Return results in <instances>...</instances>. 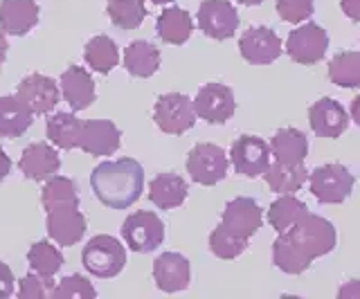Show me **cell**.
Returning <instances> with one entry per match:
<instances>
[{
    "mask_svg": "<svg viewBox=\"0 0 360 299\" xmlns=\"http://www.w3.org/2000/svg\"><path fill=\"white\" fill-rule=\"evenodd\" d=\"M124 68H127L131 77H138V79L153 77L158 68H160V50L149 41H133L124 50Z\"/></svg>",
    "mask_w": 360,
    "mask_h": 299,
    "instance_id": "484cf974",
    "label": "cell"
},
{
    "mask_svg": "<svg viewBox=\"0 0 360 299\" xmlns=\"http://www.w3.org/2000/svg\"><path fill=\"white\" fill-rule=\"evenodd\" d=\"M153 279L162 293H180L189 286L191 268L180 252H162L153 261Z\"/></svg>",
    "mask_w": 360,
    "mask_h": 299,
    "instance_id": "ac0fdd59",
    "label": "cell"
},
{
    "mask_svg": "<svg viewBox=\"0 0 360 299\" xmlns=\"http://www.w3.org/2000/svg\"><path fill=\"white\" fill-rule=\"evenodd\" d=\"M309 178L307 167L302 164H284V162H273L264 171V180L273 192L277 194H295L300 192L304 182Z\"/></svg>",
    "mask_w": 360,
    "mask_h": 299,
    "instance_id": "4316f807",
    "label": "cell"
},
{
    "mask_svg": "<svg viewBox=\"0 0 360 299\" xmlns=\"http://www.w3.org/2000/svg\"><path fill=\"white\" fill-rule=\"evenodd\" d=\"M122 239L133 252H153L165 241V223L153 212H135L122 223Z\"/></svg>",
    "mask_w": 360,
    "mask_h": 299,
    "instance_id": "52a82bcc",
    "label": "cell"
},
{
    "mask_svg": "<svg viewBox=\"0 0 360 299\" xmlns=\"http://www.w3.org/2000/svg\"><path fill=\"white\" fill-rule=\"evenodd\" d=\"M326 50H329V34L318 23L300 25L286 39L288 57L300 65H313L322 61Z\"/></svg>",
    "mask_w": 360,
    "mask_h": 299,
    "instance_id": "30bf717a",
    "label": "cell"
},
{
    "mask_svg": "<svg viewBox=\"0 0 360 299\" xmlns=\"http://www.w3.org/2000/svg\"><path fill=\"white\" fill-rule=\"evenodd\" d=\"M106 12L115 27L138 29L146 18V5L144 0H108Z\"/></svg>",
    "mask_w": 360,
    "mask_h": 299,
    "instance_id": "4dcf8cb0",
    "label": "cell"
},
{
    "mask_svg": "<svg viewBox=\"0 0 360 299\" xmlns=\"http://www.w3.org/2000/svg\"><path fill=\"white\" fill-rule=\"evenodd\" d=\"M61 95L75 113L86 110L90 104L95 102V81L82 65H70L61 74Z\"/></svg>",
    "mask_w": 360,
    "mask_h": 299,
    "instance_id": "44dd1931",
    "label": "cell"
},
{
    "mask_svg": "<svg viewBox=\"0 0 360 299\" xmlns=\"http://www.w3.org/2000/svg\"><path fill=\"white\" fill-rule=\"evenodd\" d=\"M122 144L120 128L108 119H88L82 124L79 147L88 156H112Z\"/></svg>",
    "mask_w": 360,
    "mask_h": 299,
    "instance_id": "2e32d148",
    "label": "cell"
},
{
    "mask_svg": "<svg viewBox=\"0 0 360 299\" xmlns=\"http://www.w3.org/2000/svg\"><path fill=\"white\" fill-rule=\"evenodd\" d=\"M82 119H77V115L72 113H54L48 119V126H45V133H48L50 142L54 147H59L63 151H72L79 147V135H82Z\"/></svg>",
    "mask_w": 360,
    "mask_h": 299,
    "instance_id": "83f0119b",
    "label": "cell"
},
{
    "mask_svg": "<svg viewBox=\"0 0 360 299\" xmlns=\"http://www.w3.org/2000/svg\"><path fill=\"white\" fill-rule=\"evenodd\" d=\"M14 284H16L14 272H11V268L7 263L0 261V299L14 295Z\"/></svg>",
    "mask_w": 360,
    "mask_h": 299,
    "instance_id": "f35d334b",
    "label": "cell"
},
{
    "mask_svg": "<svg viewBox=\"0 0 360 299\" xmlns=\"http://www.w3.org/2000/svg\"><path fill=\"white\" fill-rule=\"evenodd\" d=\"M311 182V194L318 198V203L322 205H340L345 203L349 194H352L356 178L345 164H322V167L313 169L309 173Z\"/></svg>",
    "mask_w": 360,
    "mask_h": 299,
    "instance_id": "277c9868",
    "label": "cell"
},
{
    "mask_svg": "<svg viewBox=\"0 0 360 299\" xmlns=\"http://www.w3.org/2000/svg\"><path fill=\"white\" fill-rule=\"evenodd\" d=\"M349 115H352V119H354L356 124L360 126V95H356V97H354L352 108H349Z\"/></svg>",
    "mask_w": 360,
    "mask_h": 299,
    "instance_id": "7bdbcfd3",
    "label": "cell"
},
{
    "mask_svg": "<svg viewBox=\"0 0 360 299\" xmlns=\"http://www.w3.org/2000/svg\"><path fill=\"white\" fill-rule=\"evenodd\" d=\"M189 187L178 173H158L149 182V201L158 209H176L185 203Z\"/></svg>",
    "mask_w": 360,
    "mask_h": 299,
    "instance_id": "7402d4cb",
    "label": "cell"
},
{
    "mask_svg": "<svg viewBox=\"0 0 360 299\" xmlns=\"http://www.w3.org/2000/svg\"><path fill=\"white\" fill-rule=\"evenodd\" d=\"M196 117L210 121V124H225L236 110L234 93L225 84H205L194 99Z\"/></svg>",
    "mask_w": 360,
    "mask_h": 299,
    "instance_id": "7c38bea8",
    "label": "cell"
},
{
    "mask_svg": "<svg viewBox=\"0 0 360 299\" xmlns=\"http://www.w3.org/2000/svg\"><path fill=\"white\" fill-rule=\"evenodd\" d=\"M9 171H11V160H9V156L7 153L0 149V182H3L7 175H9Z\"/></svg>",
    "mask_w": 360,
    "mask_h": 299,
    "instance_id": "b9f144b4",
    "label": "cell"
},
{
    "mask_svg": "<svg viewBox=\"0 0 360 299\" xmlns=\"http://www.w3.org/2000/svg\"><path fill=\"white\" fill-rule=\"evenodd\" d=\"M82 263L90 274L99 277V279H110V277H117L127 265V250L115 237L97 234L86 243Z\"/></svg>",
    "mask_w": 360,
    "mask_h": 299,
    "instance_id": "3957f363",
    "label": "cell"
},
{
    "mask_svg": "<svg viewBox=\"0 0 360 299\" xmlns=\"http://www.w3.org/2000/svg\"><path fill=\"white\" fill-rule=\"evenodd\" d=\"M315 9L313 0H277V14L286 23H304Z\"/></svg>",
    "mask_w": 360,
    "mask_h": 299,
    "instance_id": "74e56055",
    "label": "cell"
},
{
    "mask_svg": "<svg viewBox=\"0 0 360 299\" xmlns=\"http://www.w3.org/2000/svg\"><path fill=\"white\" fill-rule=\"evenodd\" d=\"M340 7L347 18H352L354 23H360V0H340Z\"/></svg>",
    "mask_w": 360,
    "mask_h": 299,
    "instance_id": "60d3db41",
    "label": "cell"
},
{
    "mask_svg": "<svg viewBox=\"0 0 360 299\" xmlns=\"http://www.w3.org/2000/svg\"><path fill=\"white\" fill-rule=\"evenodd\" d=\"M18 167L25 178L45 182L61 169V158H59V153H56V149H52L48 142H34L22 151Z\"/></svg>",
    "mask_w": 360,
    "mask_h": 299,
    "instance_id": "d6986e66",
    "label": "cell"
},
{
    "mask_svg": "<svg viewBox=\"0 0 360 299\" xmlns=\"http://www.w3.org/2000/svg\"><path fill=\"white\" fill-rule=\"evenodd\" d=\"M155 32L160 41L169 43V46H183L185 41H189L191 32H194V20H191L189 12H185V9L167 7L155 20Z\"/></svg>",
    "mask_w": 360,
    "mask_h": 299,
    "instance_id": "d4e9b609",
    "label": "cell"
},
{
    "mask_svg": "<svg viewBox=\"0 0 360 299\" xmlns=\"http://www.w3.org/2000/svg\"><path fill=\"white\" fill-rule=\"evenodd\" d=\"M34 113L16 95L0 97V138H20L32 126Z\"/></svg>",
    "mask_w": 360,
    "mask_h": 299,
    "instance_id": "cb8c5ba5",
    "label": "cell"
},
{
    "mask_svg": "<svg viewBox=\"0 0 360 299\" xmlns=\"http://www.w3.org/2000/svg\"><path fill=\"white\" fill-rule=\"evenodd\" d=\"M30 268L41 277H54L63 265V254L50 241H37L27 252Z\"/></svg>",
    "mask_w": 360,
    "mask_h": 299,
    "instance_id": "d6a6232c",
    "label": "cell"
},
{
    "mask_svg": "<svg viewBox=\"0 0 360 299\" xmlns=\"http://www.w3.org/2000/svg\"><path fill=\"white\" fill-rule=\"evenodd\" d=\"M52 291H54L52 277H41L37 272H30L18 281L20 299H45V297H52Z\"/></svg>",
    "mask_w": 360,
    "mask_h": 299,
    "instance_id": "8d00e7d4",
    "label": "cell"
},
{
    "mask_svg": "<svg viewBox=\"0 0 360 299\" xmlns=\"http://www.w3.org/2000/svg\"><path fill=\"white\" fill-rule=\"evenodd\" d=\"M338 297H340V299H360V279H352V281H347L345 286H340Z\"/></svg>",
    "mask_w": 360,
    "mask_h": 299,
    "instance_id": "ab89813d",
    "label": "cell"
},
{
    "mask_svg": "<svg viewBox=\"0 0 360 299\" xmlns=\"http://www.w3.org/2000/svg\"><path fill=\"white\" fill-rule=\"evenodd\" d=\"M245 248H248V239L234 237L232 232H228L223 225H219L210 234V250L214 257H219V259H236L239 254L245 252Z\"/></svg>",
    "mask_w": 360,
    "mask_h": 299,
    "instance_id": "e575fe53",
    "label": "cell"
},
{
    "mask_svg": "<svg viewBox=\"0 0 360 299\" xmlns=\"http://www.w3.org/2000/svg\"><path fill=\"white\" fill-rule=\"evenodd\" d=\"M84 59L95 72L108 74L120 63V48L110 36L99 34V36H93L86 43Z\"/></svg>",
    "mask_w": 360,
    "mask_h": 299,
    "instance_id": "f1b7e54d",
    "label": "cell"
},
{
    "mask_svg": "<svg viewBox=\"0 0 360 299\" xmlns=\"http://www.w3.org/2000/svg\"><path fill=\"white\" fill-rule=\"evenodd\" d=\"M153 119L158 128L167 133V135H183L185 131L194 128L196 124L194 102L180 93L160 95L153 108Z\"/></svg>",
    "mask_w": 360,
    "mask_h": 299,
    "instance_id": "5b68a950",
    "label": "cell"
},
{
    "mask_svg": "<svg viewBox=\"0 0 360 299\" xmlns=\"http://www.w3.org/2000/svg\"><path fill=\"white\" fill-rule=\"evenodd\" d=\"M329 79L340 88L360 86V52H340L329 63Z\"/></svg>",
    "mask_w": 360,
    "mask_h": 299,
    "instance_id": "1f68e13d",
    "label": "cell"
},
{
    "mask_svg": "<svg viewBox=\"0 0 360 299\" xmlns=\"http://www.w3.org/2000/svg\"><path fill=\"white\" fill-rule=\"evenodd\" d=\"M90 187L101 205L110 209H129L140 201L144 190V169L138 160L120 158L101 162L90 173Z\"/></svg>",
    "mask_w": 360,
    "mask_h": 299,
    "instance_id": "7a4b0ae2",
    "label": "cell"
},
{
    "mask_svg": "<svg viewBox=\"0 0 360 299\" xmlns=\"http://www.w3.org/2000/svg\"><path fill=\"white\" fill-rule=\"evenodd\" d=\"M281 39L275 34V29L266 25L245 29L239 39V52L241 57L252 65H266L279 59L281 54Z\"/></svg>",
    "mask_w": 360,
    "mask_h": 299,
    "instance_id": "9a60e30c",
    "label": "cell"
},
{
    "mask_svg": "<svg viewBox=\"0 0 360 299\" xmlns=\"http://www.w3.org/2000/svg\"><path fill=\"white\" fill-rule=\"evenodd\" d=\"M309 121L311 128L318 138H340L349 126V115L340 102H335L331 97L318 99L309 108Z\"/></svg>",
    "mask_w": 360,
    "mask_h": 299,
    "instance_id": "e0dca14e",
    "label": "cell"
},
{
    "mask_svg": "<svg viewBox=\"0 0 360 299\" xmlns=\"http://www.w3.org/2000/svg\"><path fill=\"white\" fill-rule=\"evenodd\" d=\"M7 39H5V32L0 29V65L5 63V57H7Z\"/></svg>",
    "mask_w": 360,
    "mask_h": 299,
    "instance_id": "ee69618b",
    "label": "cell"
},
{
    "mask_svg": "<svg viewBox=\"0 0 360 299\" xmlns=\"http://www.w3.org/2000/svg\"><path fill=\"white\" fill-rule=\"evenodd\" d=\"M153 5H169V3H174V0H151Z\"/></svg>",
    "mask_w": 360,
    "mask_h": 299,
    "instance_id": "bcb514c9",
    "label": "cell"
},
{
    "mask_svg": "<svg viewBox=\"0 0 360 299\" xmlns=\"http://www.w3.org/2000/svg\"><path fill=\"white\" fill-rule=\"evenodd\" d=\"M39 23V5L34 0H3L0 29L11 36H25Z\"/></svg>",
    "mask_w": 360,
    "mask_h": 299,
    "instance_id": "ffe728a7",
    "label": "cell"
},
{
    "mask_svg": "<svg viewBox=\"0 0 360 299\" xmlns=\"http://www.w3.org/2000/svg\"><path fill=\"white\" fill-rule=\"evenodd\" d=\"M16 97L34 115H48L59 104V86L50 77L34 72L18 84Z\"/></svg>",
    "mask_w": 360,
    "mask_h": 299,
    "instance_id": "5bb4252c",
    "label": "cell"
},
{
    "mask_svg": "<svg viewBox=\"0 0 360 299\" xmlns=\"http://www.w3.org/2000/svg\"><path fill=\"white\" fill-rule=\"evenodd\" d=\"M239 5H245V7H255V5H262L264 0H236Z\"/></svg>",
    "mask_w": 360,
    "mask_h": 299,
    "instance_id": "f6af8a7d",
    "label": "cell"
},
{
    "mask_svg": "<svg viewBox=\"0 0 360 299\" xmlns=\"http://www.w3.org/2000/svg\"><path fill=\"white\" fill-rule=\"evenodd\" d=\"M198 27L214 41L232 39L239 29V12L230 0H202L198 7Z\"/></svg>",
    "mask_w": 360,
    "mask_h": 299,
    "instance_id": "8fae6325",
    "label": "cell"
},
{
    "mask_svg": "<svg viewBox=\"0 0 360 299\" xmlns=\"http://www.w3.org/2000/svg\"><path fill=\"white\" fill-rule=\"evenodd\" d=\"M270 144L257 135H241L232 142L230 147V162L236 173L245 178H257L264 175L270 167Z\"/></svg>",
    "mask_w": 360,
    "mask_h": 299,
    "instance_id": "9c48e42d",
    "label": "cell"
},
{
    "mask_svg": "<svg viewBox=\"0 0 360 299\" xmlns=\"http://www.w3.org/2000/svg\"><path fill=\"white\" fill-rule=\"evenodd\" d=\"M335 241V227L329 220L309 212L292 227L279 232L273 243V263L286 274H302L315 259L333 252Z\"/></svg>",
    "mask_w": 360,
    "mask_h": 299,
    "instance_id": "6da1fadb",
    "label": "cell"
},
{
    "mask_svg": "<svg viewBox=\"0 0 360 299\" xmlns=\"http://www.w3.org/2000/svg\"><path fill=\"white\" fill-rule=\"evenodd\" d=\"M97 291L86 277L82 274H68L59 281V286H54L52 299H95Z\"/></svg>",
    "mask_w": 360,
    "mask_h": 299,
    "instance_id": "d590c367",
    "label": "cell"
},
{
    "mask_svg": "<svg viewBox=\"0 0 360 299\" xmlns=\"http://www.w3.org/2000/svg\"><path fill=\"white\" fill-rule=\"evenodd\" d=\"M264 223V212L259 203L255 198H248V196H239L230 201L223 209V216H221V225L232 232L234 237H241V239H250L255 237L259 227Z\"/></svg>",
    "mask_w": 360,
    "mask_h": 299,
    "instance_id": "4fadbf2b",
    "label": "cell"
},
{
    "mask_svg": "<svg viewBox=\"0 0 360 299\" xmlns=\"http://www.w3.org/2000/svg\"><path fill=\"white\" fill-rule=\"evenodd\" d=\"M77 185L70 178H63V175H52V178L45 180V187L41 192V203L48 209L52 205L59 203H79V194H77Z\"/></svg>",
    "mask_w": 360,
    "mask_h": 299,
    "instance_id": "836d02e7",
    "label": "cell"
},
{
    "mask_svg": "<svg viewBox=\"0 0 360 299\" xmlns=\"http://www.w3.org/2000/svg\"><path fill=\"white\" fill-rule=\"evenodd\" d=\"M48 212V234L54 243L63 248L77 246L86 234V216L79 212V203H59L45 209Z\"/></svg>",
    "mask_w": 360,
    "mask_h": 299,
    "instance_id": "ba28073f",
    "label": "cell"
},
{
    "mask_svg": "<svg viewBox=\"0 0 360 299\" xmlns=\"http://www.w3.org/2000/svg\"><path fill=\"white\" fill-rule=\"evenodd\" d=\"M228 167H230L228 153H225L221 147H217V144H210V142L196 144L187 156L189 178L196 185L212 187V185L221 182L225 175H228Z\"/></svg>",
    "mask_w": 360,
    "mask_h": 299,
    "instance_id": "8992f818",
    "label": "cell"
},
{
    "mask_svg": "<svg viewBox=\"0 0 360 299\" xmlns=\"http://www.w3.org/2000/svg\"><path fill=\"white\" fill-rule=\"evenodd\" d=\"M270 153L277 162L302 164L309 156V138L300 128H279L270 140Z\"/></svg>",
    "mask_w": 360,
    "mask_h": 299,
    "instance_id": "603a6c76",
    "label": "cell"
},
{
    "mask_svg": "<svg viewBox=\"0 0 360 299\" xmlns=\"http://www.w3.org/2000/svg\"><path fill=\"white\" fill-rule=\"evenodd\" d=\"M309 214V207L292 194H281L275 203L268 207V223L277 232H286L292 227L302 216Z\"/></svg>",
    "mask_w": 360,
    "mask_h": 299,
    "instance_id": "f546056e",
    "label": "cell"
}]
</instances>
